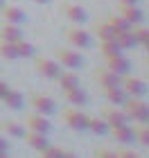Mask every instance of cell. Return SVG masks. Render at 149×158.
Returning <instances> with one entry per match:
<instances>
[{"mask_svg": "<svg viewBox=\"0 0 149 158\" xmlns=\"http://www.w3.org/2000/svg\"><path fill=\"white\" fill-rule=\"evenodd\" d=\"M122 106L129 120H133L136 124H147L149 122V104L143 102V97H126Z\"/></svg>", "mask_w": 149, "mask_h": 158, "instance_id": "cell-1", "label": "cell"}, {"mask_svg": "<svg viewBox=\"0 0 149 158\" xmlns=\"http://www.w3.org/2000/svg\"><path fill=\"white\" fill-rule=\"evenodd\" d=\"M63 39H66L72 48L77 50H88V48H93V36L86 32V30H81L79 25H70L63 30Z\"/></svg>", "mask_w": 149, "mask_h": 158, "instance_id": "cell-2", "label": "cell"}, {"mask_svg": "<svg viewBox=\"0 0 149 158\" xmlns=\"http://www.w3.org/2000/svg\"><path fill=\"white\" fill-rule=\"evenodd\" d=\"M54 59L61 63L63 68L68 70H79L84 66V56L79 54V50H72V48H56L54 50Z\"/></svg>", "mask_w": 149, "mask_h": 158, "instance_id": "cell-3", "label": "cell"}, {"mask_svg": "<svg viewBox=\"0 0 149 158\" xmlns=\"http://www.w3.org/2000/svg\"><path fill=\"white\" fill-rule=\"evenodd\" d=\"M34 68L45 79H56L61 75V63L56 59H50V56H36V59H34Z\"/></svg>", "mask_w": 149, "mask_h": 158, "instance_id": "cell-4", "label": "cell"}, {"mask_svg": "<svg viewBox=\"0 0 149 158\" xmlns=\"http://www.w3.org/2000/svg\"><path fill=\"white\" fill-rule=\"evenodd\" d=\"M66 127H70L72 131H88V115L81 113L79 109H63L61 113Z\"/></svg>", "mask_w": 149, "mask_h": 158, "instance_id": "cell-5", "label": "cell"}, {"mask_svg": "<svg viewBox=\"0 0 149 158\" xmlns=\"http://www.w3.org/2000/svg\"><path fill=\"white\" fill-rule=\"evenodd\" d=\"M30 106L34 109V113H41V115H54L56 113V104L52 97L48 95H41V93H34V95H30Z\"/></svg>", "mask_w": 149, "mask_h": 158, "instance_id": "cell-6", "label": "cell"}, {"mask_svg": "<svg viewBox=\"0 0 149 158\" xmlns=\"http://www.w3.org/2000/svg\"><path fill=\"white\" fill-rule=\"evenodd\" d=\"M120 86L124 88V93H126L129 97H145L147 93H149V86L143 81V79L131 77V75H124L122 81H120Z\"/></svg>", "mask_w": 149, "mask_h": 158, "instance_id": "cell-7", "label": "cell"}, {"mask_svg": "<svg viewBox=\"0 0 149 158\" xmlns=\"http://www.w3.org/2000/svg\"><path fill=\"white\" fill-rule=\"evenodd\" d=\"M102 118L106 120V124L111 127H118V124H129V115H126L124 109H118L115 104H106L102 106Z\"/></svg>", "mask_w": 149, "mask_h": 158, "instance_id": "cell-8", "label": "cell"}, {"mask_svg": "<svg viewBox=\"0 0 149 158\" xmlns=\"http://www.w3.org/2000/svg\"><path fill=\"white\" fill-rule=\"evenodd\" d=\"M25 129L48 135L54 127H52V122L48 120V115H41V113H27V115H25Z\"/></svg>", "mask_w": 149, "mask_h": 158, "instance_id": "cell-9", "label": "cell"}, {"mask_svg": "<svg viewBox=\"0 0 149 158\" xmlns=\"http://www.w3.org/2000/svg\"><path fill=\"white\" fill-rule=\"evenodd\" d=\"M104 59H106V68L113 70V73H118L120 77H124V75L131 73V61L126 59L122 52H120V54H111V56H104Z\"/></svg>", "mask_w": 149, "mask_h": 158, "instance_id": "cell-10", "label": "cell"}, {"mask_svg": "<svg viewBox=\"0 0 149 158\" xmlns=\"http://www.w3.org/2000/svg\"><path fill=\"white\" fill-rule=\"evenodd\" d=\"M0 14H2V18L7 23H14V25H25L27 23V14L18 5H2L0 7Z\"/></svg>", "mask_w": 149, "mask_h": 158, "instance_id": "cell-11", "label": "cell"}, {"mask_svg": "<svg viewBox=\"0 0 149 158\" xmlns=\"http://www.w3.org/2000/svg\"><path fill=\"white\" fill-rule=\"evenodd\" d=\"M93 77H95V81L99 84V88H111V86H120V81H122V77H120L118 73H113V70H109V68H97Z\"/></svg>", "mask_w": 149, "mask_h": 158, "instance_id": "cell-12", "label": "cell"}, {"mask_svg": "<svg viewBox=\"0 0 149 158\" xmlns=\"http://www.w3.org/2000/svg\"><path fill=\"white\" fill-rule=\"evenodd\" d=\"M63 14H66V18L70 20L72 25H84L88 20V14L84 7L75 5V2H63Z\"/></svg>", "mask_w": 149, "mask_h": 158, "instance_id": "cell-13", "label": "cell"}, {"mask_svg": "<svg viewBox=\"0 0 149 158\" xmlns=\"http://www.w3.org/2000/svg\"><path fill=\"white\" fill-rule=\"evenodd\" d=\"M109 133L113 135V140H115V142H120V145H131V142L136 140V131H133V127H129V124L111 127Z\"/></svg>", "mask_w": 149, "mask_h": 158, "instance_id": "cell-14", "label": "cell"}, {"mask_svg": "<svg viewBox=\"0 0 149 158\" xmlns=\"http://www.w3.org/2000/svg\"><path fill=\"white\" fill-rule=\"evenodd\" d=\"M23 140H25V145H30L34 152H43V149H48L50 145H52V142L48 140V135L45 133H39V131H30V129H27L25 131V135H23Z\"/></svg>", "mask_w": 149, "mask_h": 158, "instance_id": "cell-15", "label": "cell"}, {"mask_svg": "<svg viewBox=\"0 0 149 158\" xmlns=\"http://www.w3.org/2000/svg\"><path fill=\"white\" fill-rule=\"evenodd\" d=\"M61 95H63V99H66L70 106H77V109H81V106H86V104H88V95H86V90H81L79 86H77V88L61 90Z\"/></svg>", "mask_w": 149, "mask_h": 158, "instance_id": "cell-16", "label": "cell"}, {"mask_svg": "<svg viewBox=\"0 0 149 158\" xmlns=\"http://www.w3.org/2000/svg\"><path fill=\"white\" fill-rule=\"evenodd\" d=\"M0 99H2V104L7 106V109H11V111H20V109H23V104H25L23 93H20V90H14V88H7V93H5Z\"/></svg>", "mask_w": 149, "mask_h": 158, "instance_id": "cell-17", "label": "cell"}, {"mask_svg": "<svg viewBox=\"0 0 149 158\" xmlns=\"http://www.w3.org/2000/svg\"><path fill=\"white\" fill-rule=\"evenodd\" d=\"M0 131L11 135V138H16V140H23L27 129H25V124H20L16 120H5V122H0Z\"/></svg>", "mask_w": 149, "mask_h": 158, "instance_id": "cell-18", "label": "cell"}, {"mask_svg": "<svg viewBox=\"0 0 149 158\" xmlns=\"http://www.w3.org/2000/svg\"><path fill=\"white\" fill-rule=\"evenodd\" d=\"M120 14L129 20L131 25H140L145 20V14H143V9H140L138 5H122V9H120Z\"/></svg>", "mask_w": 149, "mask_h": 158, "instance_id": "cell-19", "label": "cell"}, {"mask_svg": "<svg viewBox=\"0 0 149 158\" xmlns=\"http://www.w3.org/2000/svg\"><path fill=\"white\" fill-rule=\"evenodd\" d=\"M104 90V97H106V102L109 104H115V106H122L124 104V99L129 97L124 93L122 86H111V88H102Z\"/></svg>", "mask_w": 149, "mask_h": 158, "instance_id": "cell-20", "label": "cell"}, {"mask_svg": "<svg viewBox=\"0 0 149 158\" xmlns=\"http://www.w3.org/2000/svg\"><path fill=\"white\" fill-rule=\"evenodd\" d=\"M0 39H5V41H18V39H23V30H20V25H14V23H5L0 25Z\"/></svg>", "mask_w": 149, "mask_h": 158, "instance_id": "cell-21", "label": "cell"}, {"mask_svg": "<svg viewBox=\"0 0 149 158\" xmlns=\"http://www.w3.org/2000/svg\"><path fill=\"white\" fill-rule=\"evenodd\" d=\"M56 84H59L61 90H68V88H77L79 86V75L72 73V70H68V73H61L59 77L54 79Z\"/></svg>", "mask_w": 149, "mask_h": 158, "instance_id": "cell-22", "label": "cell"}, {"mask_svg": "<svg viewBox=\"0 0 149 158\" xmlns=\"http://www.w3.org/2000/svg\"><path fill=\"white\" fill-rule=\"evenodd\" d=\"M14 45H16V54H18V59H34V54H36V48H34L30 41H25V39L14 41Z\"/></svg>", "mask_w": 149, "mask_h": 158, "instance_id": "cell-23", "label": "cell"}, {"mask_svg": "<svg viewBox=\"0 0 149 158\" xmlns=\"http://www.w3.org/2000/svg\"><path fill=\"white\" fill-rule=\"evenodd\" d=\"M106 23H109L111 25V30L113 32H115V34H122V32H129L131 30V23H129V20H126L124 16H122V14H120V16H115V14H113V16H109V18H106Z\"/></svg>", "mask_w": 149, "mask_h": 158, "instance_id": "cell-24", "label": "cell"}, {"mask_svg": "<svg viewBox=\"0 0 149 158\" xmlns=\"http://www.w3.org/2000/svg\"><path fill=\"white\" fill-rule=\"evenodd\" d=\"M88 131H93L95 135H106L109 133V124L99 115H88Z\"/></svg>", "mask_w": 149, "mask_h": 158, "instance_id": "cell-25", "label": "cell"}, {"mask_svg": "<svg viewBox=\"0 0 149 158\" xmlns=\"http://www.w3.org/2000/svg\"><path fill=\"white\" fill-rule=\"evenodd\" d=\"M115 41H118V45L122 48V50H131V48H136L138 45V41L136 36H133V32H122V34H115Z\"/></svg>", "mask_w": 149, "mask_h": 158, "instance_id": "cell-26", "label": "cell"}, {"mask_svg": "<svg viewBox=\"0 0 149 158\" xmlns=\"http://www.w3.org/2000/svg\"><path fill=\"white\" fill-rule=\"evenodd\" d=\"M99 52H102V56H111V54H120V52H124V50L118 45V41H115V39H111V41H99Z\"/></svg>", "mask_w": 149, "mask_h": 158, "instance_id": "cell-27", "label": "cell"}, {"mask_svg": "<svg viewBox=\"0 0 149 158\" xmlns=\"http://www.w3.org/2000/svg\"><path fill=\"white\" fill-rule=\"evenodd\" d=\"M95 36H97V41H111V39H115V32H113L111 25L104 20V23L95 25Z\"/></svg>", "mask_w": 149, "mask_h": 158, "instance_id": "cell-28", "label": "cell"}, {"mask_svg": "<svg viewBox=\"0 0 149 158\" xmlns=\"http://www.w3.org/2000/svg\"><path fill=\"white\" fill-rule=\"evenodd\" d=\"M0 56L2 59H18V54H16V45H14L11 41H5V39H0Z\"/></svg>", "mask_w": 149, "mask_h": 158, "instance_id": "cell-29", "label": "cell"}, {"mask_svg": "<svg viewBox=\"0 0 149 158\" xmlns=\"http://www.w3.org/2000/svg\"><path fill=\"white\" fill-rule=\"evenodd\" d=\"M43 158H72V154H68V152H63L61 147H54V145H50L48 149H43Z\"/></svg>", "mask_w": 149, "mask_h": 158, "instance_id": "cell-30", "label": "cell"}, {"mask_svg": "<svg viewBox=\"0 0 149 158\" xmlns=\"http://www.w3.org/2000/svg\"><path fill=\"white\" fill-rule=\"evenodd\" d=\"M131 32H133V36H136L138 45H145V43L149 41V30H147V27H143V23H140V25H133Z\"/></svg>", "mask_w": 149, "mask_h": 158, "instance_id": "cell-31", "label": "cell"}, {"mask_svg": "<svg viewBox=\"0 0 149 158\" xmlns=\"http://www.w3.org/2000/svg\"><path fill=\"white\" fill-rule=\"evenodd\" d=\"M133 131H136V140L140 142V145H143V147H149V127H147V124H138Z\"/></svg>", "mask_w": 149, "mask_h": 158, "instance_id": "cell-32", "label": "cell"}, {"mask_svg": "<svg viewBox=\"0 0 149 158\" xmlns=\"http://www.w3.org/2000/svg\"><path fill=\"white\" fill-rule=\"evenodd\" d=\"M115 158H138V154L133 152V149H126V145H122L120 149H115Z\"/></svg>", "mask_w": 149, "mask_h": 158, "instance_id": "cell-33", "label": "cell"}, {"mask_svg": "<svg viewBox=\"0 0 149 158\" xmlns=\"http://www.w3.org/2000/svg\"><path fill=\"white\" fill-rule=\"evenodd\" d=\"M7 154H9V142H7L2 135H0V158H5Z\"/></svg>", "mask_w": 149, "mask_h": 158, "instance_id": "cell-34", "label": "cell"}, {"mask_svg": "<svg viewBox=\"0 0 149 158\" xmlns=\"http://www.w3.org/2000/svg\"><path fill=\"white\" fill-rule=\"evenodd\" d=\"M95 156H99V158H102V156H106V158H115V154H113V152H106V149H97Z\"/></svg>", "mask_w": 149, "mask_h": 158, "instance_id": "cell-35", "label": "cell"}, {"mask_svg": "<svg viewBox=\"0 0 149 158\" xmlns=\"http://www.w3.org/2000/svg\"><path fill=\"white\" fill-rule=\"evenodd\" d=\"M7 88H9V86H7V84L2 81V79H0V97H2L5 93H7Z\"/></svg>", "mask_w": 149, "mask_h": 158, "instance_id": "cell-36", "label": "cell"}, {"mask_svg": "<svg viewBox=\"0 0 149 158\" xmlns=\"http://www.w3.org/2000/svg\"><path fill=\"white\" fill-rule=\"evenodd\" d=\"M120 5H138V0H120Z\"/></svg>", "mask_w": 149, "mask_h": 158, "instance_id": "cell-37", "label": "cell"}, {"mask_svg": "<svg viewBox=\"0 0 149 158\" xmlns=\"http://www.w3.org/2000/svg\"><path fill=\"white\" fill-rule=\"evenodd\" d=\"M34 2H36V5H50L52 0H34Z\"/></svg>", "mask_w": 149, "mask_h": 158, "instance_id": "cell-38", "label": "cell"}, {"mask_svg": "<svg viewBox=\"0 0 149 158\" xmlns=\"http://www.w3.org/2000/svg\"><path fill=\"white\" fill-rule=\"evenodd\" d=\"M143 48H145V50H147V52H149V41H147V43H145V45H143Z\"/></svg>", "mask_w": 149, "mask_h": 158, "instance_id": "cell-39", "label": "cell"}, {"mask_svg": "<svg viewBox=\"0 0 149 158\" xmlns=\"http://www.w3.org/2000/svg\"><path fill=\"white\" fill-rule=\"evenodd\" d=\"M147 68H149V52H147Z\"/></svg>", "mask_w": 149, "mask_h": 158, "instance_id": "cell-40", "label": "cell"}, {"mask_svg": "<svg viewBox=\"0 0 149 158\" xmlns=\"http://www.w3.org/2000/svg\"><path fill=\"white\" fill-rule=\"evenodd\" d=\"M2 5H5V0H0V7H2Z\"/></svg>", "mask_w": 149, "mask_h": 158, "instance_id": "cell-41", "label": "cell"}, {"mask_svg": "<svg viewBox=\"0 0 149 158\" xmlns=\"http://www.w3.org/2000/svg\"><path fill=\"white\" fill-rule=\"evenodd\" d=\"M147 127H149V122H147Z\"/></svg>", "mask_w": 149, "mask_h": 158, "instance_id": "cell-42", "label": "cell"}]
</instances>
